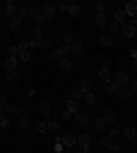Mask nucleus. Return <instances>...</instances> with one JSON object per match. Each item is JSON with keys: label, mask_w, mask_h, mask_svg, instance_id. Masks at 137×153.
Wrapping results in <instances>:
<instances>
[{"label": "nucleus", "mask_w": 137, "mask_h": 153, "mask_svg": "<svg viewBox=\"0 0 137 153\" xmlns=\"http://www.w3.org/2000/svg\"><path fill=\"white\" fill-rule=\"evenodd\" d=\"M135 39H137V30H135Z\"/></svg>", "instance_id": "obj_58"}, {"label": "nucleus", "mask_w": 137, "mask_h": 153, "mask_svg": "<svg viewBox=\"0 0 137 153\" xmlns=\"http://www.w3.org/2000/svg\"><path fill=\"white\" fill-rule=\"evenodd\" d=\"M117 89H119V87H117L114 82H105V91H107L110 96H114V94H117Z\"/></svg>", "instance_id": "obj_34"}, {"label": "nucleus", "mask_w": 137, "mask_h": 153, "mask_svg": "<svg viewBox=\"0 0 137 153\" xmlns=\"http://www.w3.org/2000/svg\"><path fill=\"white\" fill-rule=\"evenodd\" d=\"M94 126H96V130H105V126H107V121H105L103 117H96V121H94Z\"/></svg>", "instance_id": "obj_32"}, {"label": "nucleus", "mask_w": 137, "mask_h": 153, "mask_svg": "<svg viewBox=\"0 0 137 153\" xmlns=\"http://www.w3.org/2000/svg\"><path fill=\"white\" fill-rule=\"evenodd\" d=\"M110 142H112V140H110V137H107V135H103V140H101V144H103V146H105V149L110 146Z\"/></svg>", "instance_id": "obj_48"}, {"label": "nucleus", "mask_w": 137, "mask_h": 153, "mask_svg": "<svg viewBox=\"0 0 137 153\" xmlns=\"http://www.w3.org/2000/svg\"><path fill=\"white\" fill-rule=\"evenodd\" d=\"M32 39H34V41H41V39H46V37H44V27H41V25H37V27L32 30Z\"/></svg>", "instance_id": "obj_24"}, {"label": "nucleus", "mask_w": 137, "mask_h": 153, "mask_svg": "<svg viewBox=\"0 0 137 153\" xmlns=\"http://www.w3.org/2000/svg\"><path fill=\"white\" fill-rule=\"evenodd\" d=\"M124 12H126V16L135 19V16H137V0H130V2L124 7Z\"/></svg>", "instance_id": "obj_11"}, {"label": "nucleus", "mask_w": 137, "mask_h": 153, "mask_svg": "<svg viewBox=\"0 0 137 153\" xmlns=\"http://www.w3.org/2000/svg\"><path fill=\"white\" fill-rule=\"evenodd\" d=\"M121 135H124V137H126V140H137V130H135V128H133V126H126L124 128V133H121Z\"/></svg>", "instance_id": "obj_15"}, {"label": "nucleus", "mask_w": 137, "mask_h": 153, "mask_svg": "<svg viewBox=\"0 0 137 153\" xmlns=\"http://www.w3.org/2000/svg\"><path fill=\"white\" fill-rule=\"evenodd\" d=\"M73 119H76V123H78V126H85V123H87V114H82V112L73 114Z\"/></svg>", "instance_id": "obj_31"}, {"label": "nucleus", "mask_w": 137, "mask_h": 153, "mask_svg": "<svg viewBox=\"0 0 137 153\" xmlns=\"http://www.w3.org/2000/svg\"><path fill=\"white\" fill-rule=\"evenodd\" d=\"M2 19H5V14H2V9H0V21H2Z\"/></svg>", "instance_id": "obj_56"}, {"label": "nucleus", "mask_w": 137, "mask_h": 153, "mask_svg": "<svg viewBox=\"0 0 137 153\" xmlns=\"http://www.w3.org/2000/svg\"><path fill=\"white\" fill-rule=\"evenodd\" d=\"M128 89H130L133 96H137V80H130V82H128Z\"/></svg>", "instance_id": "obj_41"}, {"label": "nucleus", "mask_w": 137, "mask_h": 153, "mask_svg": "<svg viewBox=\"0 0 137 153\" xmlns=\"http://www.w3.org/2000/svg\"><path fill=\"white\" fill-rule=\"evenodd\" d=\"M57 12H69V2H59V5H57Z\"/></svg>", "instance_id": "obj_47"}, {"label": "nucleus", "mask_w": 137, "mask_h": 153, "mask_svg": "<svg viewBox=\"0 0 137 153\" xmlns=\"http://www.w3.org/2000/svg\"><path fill=\"white\" fill-rule=\"evenodd\" d=\"M59 142H62V144H64L66 149H71V146H76V135H59Z\"/></svg>", "instance_id": "obj_12"}, {"label": "nucleus", "mask_w": 137, "mask_h": 153, "mask_svg": "<svg viewBox=\"0 0 137 153\" xmlns=\"http://www.w3.org/2000/svg\"><path fill=\"white\" fill-rule=\"evenodd\" d=\"M96 25L98 27H107V23H110V19H107V14H96Z\"/></svg>", "instance_id": "obj_16"}, {"label": "nucleus", "mask_w": 137, "mask_h": 153, "mask_svg": "<svg viewBox=\"0 0 137 153\" xmlns=\"http://www.w3.org/2000/svg\"><path fill=\"white\" fill-rule=\"evenodd\" d=\"M73 41H76V39H73V34H71V32H66V34H64V46H71Z\"/></svg>", "instance_id": "obj_42"}, {"label": "nucleus", "mask_w": 137, "mask_h": 153, "mask_svg": "<svg viewBox=\"0 0 137 153\" xmlns=\"http://www.w3.org/2000/svg\"><path fill=\"white\" fill-rule=\"evenodd\" d=\"M82 94H89L91 91V80H80V87H78Z\"/></svg>", "instance_id": "obj_26"}, {"label": "nucleus", "mask_w": 137, "mask_h": 153, "mask_svg": "<svg viewBox=\"0 0 137 153\" xmlns=\"http://www.w3.org/2000/svg\"><path fill=\"white\" fill-rule=\"evenodd\" d=\"M16 9H19V7H16V5L12 2V0H9V2H5V7H2V14H5L7 19L12 21L14 16H16Z\"/></svg>", "instance_id": "obj_7"}, {"label": "nucleus", "mask_w": 137, "mask_h": 153, "mask_svg": "<svg viewBox=\"0 0 137 153\" xmlns=\"http://www.w3.org/2000/svg\"><path fill=\"white\" fill-rule=\"evenodd\" d=\"M50 103L46 101V98H41V103H39V112H41V117H44V119H48V117H50Z\"/></svg>", "instance_id": "obj_10"}, {"label": "nucleus", "mask_w": 137, "mask_h": 153, "mask_svg": "<svg viewBox=\"0 0 137 153\" xmlns=\"http://www.w3.org/2000/svg\"><path fill=\"white\" fill-rule=\"evenodd\" d=\"M76 146L82 149V151H85V149H89V146H91V135H89V133H85V135H76Z\"/></svg>", "instance_id": "obj_4"}, {"label": "nucleus", "mask_w": 137, "mask_h": 153, "mask_svg": "<svg viewBox=\"0 0 137 153\" xmlns=\"http://www.w3.org/2000/svg\"><path fill=\"white\" fill-rule=\"evenodd\" d=\"M19 66H21V59H19V57H7V59H5L7 73H9V71H19Z\"/></svg>", "instance_id": "obj_8"}, {"label": "nucleus", "mask_w": 137, "mask_h": 153, "mask_svg": "<svg viewBox=\"0 0 137 153\" xmlns=\"http://www.w3.org/2000/svg\"><path fill=\"white\" fill-rule=\"evenodd\" d=\"M27 16H30V14H27V9H23V7H19V9H16V16H14V19H19L21 23H23V21H25Z\"/></svg>", "instance_id": "obj_27"}, {"label": "nucleus", "mask_w": 137, "mask_h": 153, "mask_svg": "<svg viewBox=\"0 0 137 153\" xmlns=\"http://www.w3.org/2000/svg\"><path fill=\"white\" fill-rule=\"evenodd\" d=\"M82 96H85L82 91H80V89H76V91L71 94V98H73V101H82Z\"/></svg>", "instance_id": "obj_46"}, {"label": "nucleus", "mask_w": 137, "mask_h": 153, "mask_svg": "<svg viewBox=\"0 0 137 153\" xmlns=\"http://www.w3.org/2000/svg\"><path fill=\"white\" fill-rule=\"evenodd\" d=\"M114 21H117L119 25H126V23H128V16H126L124 9H117V12H114Z\"/></svg>", "instance_id": "obj_14"}, {"label": "nucleus", "mask_w": 137, "mask_h": 153, "mask_svg": "<svg viewBox=\"0 0 137 153\" xmlns=\"http://www.w3.org/2000/svg\"><path fill=\"white\" fill-rule=\"evenodd\" d=\"M34 133H48V128H46V121H39L34 126Z\"/></svg>", "instance_id": "obj_38"}, {"label": "nucleus", "mask_w": 137, "mask_h": 153, "mask_svg": "<svg viewBox=\"0 0 137 153\" xmlns=\"http://www.w3.org/2000/svg\"><path fill=\"white\" fill-rule=\"evenodd\" d=\"M41 12H44V19H55V14H57V5H53V2H48V5H41Z\"/></svg>", "instance_id": "obj_6"}, {"label": "nucleus", "mask_w": 137, "mask_h": 153, "mask_svg": "<svg viewBox=\"0 0 137 153\" xmlns=\"http://www.w3.org/2000/svg\"><path fill=\"white\" fill-rule=\"evenodd\" d=\"M130 59H137V46H133V48H130Z\"/></svg>", "instance_id": "obj_49"}, {"label": "nucleus", "mask_w": 137, "mask_h": 153, "mask_svg": "<svg viewBox=\"0 0 137 153\" xmlns=\"http://www.w3.org/2000/svg\"><path fill=\"white\" fill-rule=\"evenodd\" d=\"M128 25H133V27H137V16H135V19H130V21H128Z\"/></svg>", "instance_id": "obj_52"}, {"label": "nucleus", "mask_w": 137, "mask_h": 153, "mask_svg": "<svg viewBox=\"0 0 137 153\" xmlns=\"http://www.w3.org/2000/svg\"><path fill=\"white\" fill-rule=\"evenodd\" d=\"M112 82L117 85V87H128V82H130V78H128V71H117V73H112Z\"/></svg>", "instance_id": "obj_1"}, {"label": "nucleus", "mask_w": 137, "mask_h": 153, "mask_svg": "<svg viewBox=\"0 0 137 153\" xmlns=\"http://www.w3.org/2000/svg\"><path fill=\"white\" fill-rule=\"evenodd\" d=\"M98 78L103 80V85L105 82H112V71H110V59H105L103 62V66H101V71H98Z\"/></svg>", "instance_id": "obj_2"}, {"label": "nucleus", "mask_w": 137, "mask_h": 153, "mask_svg": "<svg viewBox=\"0 0 137 153\" xmlns=\"http://www.w3.org/2000/svg\"><path fill=\"white\" fill-rule=\"evenodd\" d=\"M82 101L87 103V105H96V96H94V91H89V94L82 96Z\"/></svg>", "instance_id": "obj_29"}, {"label": "nucleus", "mask_w": 137, "mask_h": 153, "mask_svg": "<svg viewBox=\"0 0 137 153\" xmlns=\"http://www.w3.org/2000/svg\"><path fill=\"white\" fill-rule=\"evenodd\" d=\"M19 78H21V73H19V71H9V73H7V80H9V82H16V80H19Z\"/></svg>", "instance_id": "obj_35"}, {"label": "nucleus", "mask_w": 137, "mask_h": 153, "mask_svg": "<svg viewBox=\"0 0 137 153\" xmlns=\"http://www.w3.org/2000/svg\"><path fill=\"white\" fill-rule=\"evenodd\" d=\"M0 105H2V108H5V105H7V98H5V96H2V94H0Z\"/></svg>", "instance_id": "obj_53"}, {"label": "nucleus", "mask_w": 137, "mask_h": 153, "mask_svg": "<svg viewBox=\"0 0 137 153\" xmlns=\"http://www.w3.org/2000/svg\"><path fill=\"white\" fill-rule=\"evenodd\" d=\"M53 151H55V153H62V151H64V144L59 142V137H57V142H55V146H53Z\"/></svg>", "instance_id": "obj_43"}, {"label": "nucleus", "mask_w": 137, "mask_h": 153, "mask_svg": "<svg viewBox=\"0 0 137 153\" xmlns=\"http://www.w3.org/2000/svg\"><path fill=\"white\" fill-rule=\"evenodd\" d=\"M57 64H59V69H64V71H69V69H71V59H69V57H62Z\"/></svg>", "instance_id": "obj_33"}, {"label": "nucleus", "mask_w": 137, "mask_h": 153, "mask_svg": "<svg viewBox=\"0 0 137 153\" xmlns=\"http://www.w3.org/2000/svg\"><path fill=\"white\" fill-rule=\"evenodd\" d=\"M34 135H37V133H34V130H32V128H30V130H25V137H30V140H32V137H34Z\"/></svg>", "instance_id": "obj_50"}, {"label": "nucleus", "mask_w": 137, "mask_h": 153, "mask_svg": "<svg viewBox=\"0 0 137 153\" xmlns=\"http://www.w3.org/2000/svg\"><path fill=\"white\" fill-rule=\"evenodd\" d=\"M80 12H82V7L78 2H69V14L71 16H80Z\"/></svg>", "instance_id": "obj_19"}, {"label": "nucleus", "mask_w": 137, "mask_h": 153, "mask_svg": "<svg viewBox=\"0 0 137 153\" xmlns=\"http://www.w3.org/2000/svg\"><path fill=\"white\" fill-rule=\"evenodd\" d=\"M130 64H133V69L137 71V59H130Z\"/></svg>", "instance_id": "obj_55"}, {"label": "nucleus", "mask_w": 137, "mask_h": 153, "mask_svg": "<svg viewBox=\"0 0 137 153\" xmlns=\"http://www.w3.org/2000/svg\"><path fill=\"white\" fill-rule=\"evenodd\" d=\"M94 9H96V14H105V2H94Z\"/></svg>", "instance_id": "obj_39"}, {"label": "nucleus", "mask_w": 137, "mask_h": 153, "mask_svg": "<svg viewBox=\"0 0 137 153\" xmlns=\"http://www.w3.org/2000/svg\"><path fill=\"white\" fill-rule=\"evenodd\" d=\"M34 48H39V41H34V39H30V41H27V51L32 53Z\"/></svg>", "instance_id": "obj_44"}, {"label": "nucleus", "mask_w": 137, "mask_h": 153, "mask_svg": "<svg viewBox=\"0 0 137 153\" xmlns=\"http://www.w3.org/2000/svg\"><path fill=\"white\" fill-rule=\"evenodd\" d=\"M76 153H82V151H80V149H78V151H76Z\"/></svg>", "instance_id": "obj_57"}, {"label": "nucleus", "mask_w": 137, "mask_h": 153, "mask_svg": "<svg viewBox=\"0 0 137 153\" xmlns=\"http://www.w3.org/2000/svg\"><path fill=\"white\" fill-rule=\"evenodd\" d=\"M39 48H41V51H50V41H48V39H41V41H39Z\"/></svg>", "instance_id": "obj_40"}, {"label": "nucleus", "mask_w": 137, "mask_h": 153, "mask_svg": "<svg viewBox=\"0 0 137 153\" xmlns=\"http://www.w3.org/2000/svg\"><path fill=\"white\" fill-rule=\"evenodd\" d=\"M5 114H16V117H21V114H23V108H21V105H9V103H7V105H5Z\"/></svg>", "instance_id": "obj_13"}, {"label": "nucleus", "mask_w": 137, "mask_h": 153, "mask_svg": "<svg viewBox=\"0 0 137 153\" xmlns=\"http://www.w3.org/2000/svg\"><path fill=\"white\" fill-rule=\"evenodd\" d=\"M19 128L25 133V130H30V119L27 117H19Z\"/></svg>", "instance_id": "obj_25"}, {"label": "nucleus", "mask_w": 137, "mask_h": 153, "mask_svg": "<svg viewBox=\"0 0 137 153\" xmlns=\"http://www.w3.org/2000/svg\"><path fill=\"white\" fill-rule=\"evenodd\" d=\"M107 137H110L112 142H117V137H121V130H117V128H112L110 133H107Z\"/></svg>", "instance_id": "obj_37"}, {"label": "nucleus", "mask_w": 137, "mask_h": 153, "mask_svg": "<svg viewBox=\"0 0 137 153\" xmlns=\"http://www.w3.org/2000/svg\"><path fill=\"white\" fill-rule=\"evenodd\" d=\"M9 126H12V123H9V119H0V128H2V130H9Z\"/></svg>", "instance_id": "obj_45"}, {"label": "nucleus", "mask_w": 137, "mask_h": 153, "mask_svg": "<svg viewBox=\"0 0 137 153\" xmlns=\"http://www.w3.org/2000/svg\"><path fill=\"white\" fill-rule=\"evenodd\" d=\"M121 30H124V37H126V39H135V30H137V27H133V25H128V23H126Z\"/></svg>", "instance_id": "obj_18"}, {"label": "nucleus", "mask_w": 137, "mask_h": 153, "mask_svg": "<svg viewBox=\"0 0 137 153\" xmlns=\"http://www.w3.org/2000/svg\"><path fill=\"white\" fill-rule=\"evenodd\" d=\"M101 117H103V119H105L107 123H114V121H117V112H114V110H105V112H103Z\"/></svg>", "instance_id": "obj_17"}, {"label": "nucleus", "mask_w": 137, "mask_h": 153, "mask_svg": "<svg viewBox=\"0 0 137 153\" xmlns=\"http://www.w3.org/2000/svg\"><path fill=\"white\" fill-rule=\"evenodd\" d=\"M66 112H69V114H78L80 112V101H73V98H69V103H66Z\"/></svg>", "instance_id": "obj_9"}, {"label": "nucleus", "mask_w": 137, "mask_h": 153, "mask_svg": "<svg viewBox=\"0 0 137 153\" xmlns=\"http://www.w3.org/2000/svg\"><path fill=\"white\" fill-rule=\"evenodd\" d=\"M101 46H105V48H110V46H114V41H112V34H101Z\"/></svg>", "instance_id": "obj_20"}, {"label": "nucleus", "mask_w": 137, "mask_h": 153, "mask_svg": "<svg viewBox=\"0 0 137 153\" xmlns=\"http://www.w3.org/2000/svg\"><path fill=\"white\" fill-rule=\"evenodd\" d=\"M5 117H7V114H5V108L0 105V119H5Z\"/></svg>", "instance_id": "obj_54"}, {"label": "nucleus", "mask_w": 137, "mask_h": 153, "mask_svg": "<svg viewBox=\"0 0 137 153\" xmlns=\"http://www.w3.org/2000/svg\"><path fill=\"white\" fill-rule=\"evenodd\" d=\"M19 55H21L19 44H14V46H9V48H7V57H19Z\"/></svg>", "instance_id": "obj_23"}, {"label": "nucleus", "mask_w": 137, "mask_h": 153, "mask_svg": "<svg viewBox=\"0 0 137 153\" xmlns=\"http://www.w3.org/2000/svg\"><path fill=\"white\" fill-rule=\"evenodd\" d=\"M117 96H119V98H124V101H126V98H133V94H130V89H128V87H119V89H117Z\"/></svg>", "instance_id": "obj_22"}, {"label": "nucleus", "mask_w": 137, "mask_h": 153, "mask_svg": "<svg viewBox=\"0 0 137 153\" xmlns=\"http://www.w3.org/2000/svg\"><path fill=\"white\" fill-rule=\"evenodd\" d=\"M135 101H137V96H135Z\"/></svg>", "instance_id": "obj_59"}, {"label": "nucleus", "mask_w": 137, "mask_h": 153, "mask_svg": "<svg viewBox=\"0 0 137 153\" xmlns=\"http://www.w3.org/2000/svg\"><path fill=\"white\" fill-rule=\"evenodd\" d=\"M21 27H23V23H21L19 19H12V21H9V30H12V32H19Z\"/></svg>", "instance_id": "obj_28"}, {"label": "nucleus", "mask_w": 137, "mask_h": 153, "mask_svg": "<svg viewBox=\"0 0 137 153\" xmlns=\"http://www.w3.org/2000/svg\"><path fill=\"white\" fill-rule=\"evenodd\" d=\"M46 128H48V133H59V123L57 121H46Z\"/></svg>", "instance_id": "obj_30"}, {"label": "nucleus", "mask_w": 137, "mask_h": 153, "mask_svg": "<svg viewBox=\"0 0 137 153\" xmlns=\"http://www.w3.org/2000/svg\"><path fill=\"white\" fill-rule=\"evenodd\" d=\"M62 57H69V46H64V44L57 46V48L50 53V59H53V62H59Z\"/></svg>", "instance_id": "obj_3"}, {"label": "nucleus", "mask_w": 137, "mask_h": 153, "mask_svg": "<svg viewBox=\"0 0 137 153\" xmlns=\"http://www.w3.org/2000/svg\"><path fill=\"white\" fill-rule=\"evenodd\" d=\"M69 48H71V51L76 53V55H80V53H82V44H80V41H73V44L69 46Z\"/></svg>", "instance_id": "obj_36"}, {"label": "nucleus", "mask_w": 137, "mask_h": 153, "mask_svg": "<svg viewBox=\"0 0 137 153\" xmlns=\"http://www.w3.org/2000/svg\"><path fill=\"white\" fill-rule=\"evenodd\" d=\"M107 149H112V151H119V144H117V142H110V146H107Z\"/></svg>", "instance_id": "obj_51"}, {"label": "nucleus", "mask_w": 137, "mask_h": 153, "mask_svg": "<svg viewBox=\"0 0 137 153\" xmlns=\"http://www.w3.org/2000/svg\"><path fill=\"white\" fill-rule=\"evenodd\" d=\"M121 27H124V25H119L117 21L112 19L110 23H107V34H114V32H119V30H121Z\"/></svg>", "instance_id": "obj_21"}, {"label": "nucleus", "mask_w": 137, "mask_h": 153, "mask_svg": "<svg viewBox=\"0 0 137 153\" xmlns=\"http://www.w3.org/2000/svg\"><path fill=\"white\" fill-rule=\"evenodd\" d=\"M27 14H30V16H32V21H37V23H46L44 12H41V5H32L30 9H27Z\"/></svg>", "instance_id": "obj_5"}]
</instances>
